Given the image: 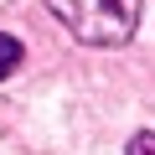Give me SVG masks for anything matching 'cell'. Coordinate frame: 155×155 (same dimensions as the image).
<instances>
[{
    "label": "cell",
    "mask_w": 155,
    "mask_h": 155,
    "mask_svg": "<svg viewBox=\"0 0 155 155\" xmlns=\"http://www.w3.org/2000/svg\"><path fill=\"white\" fill-rule=\"evenodd\" d=\"M16 67H21V41L0 31V78H11Z\"/></svg>",
    "instance_id": "2"
},
{
    "label": "cell",
    "mask_w": 155,
    "mask_h": 155,
    "mask_svg": "<svg viewBox=\"0 0 155 155\" xmlns=\"http://www.w3.org/2000/svg\"><path fill=\"white\" fill-rule=\"evenodd\" d=\"M47 5L88 47H119L140 26V0H47Z\"/></svg>",
    "instance_id": "1"
},
{
    "label": "cell",
    "mask_w": 155,
    "mask_h": 155,
    "mask_svg": "<svg viewBox=\"0 0 155 155\" xmlns=\"http://www.w3.org/2000/svg\"><path fill=\"white\" fill-rule=\"evenodd\" d=\"M124 155H155V134H134Z\"/></svg>",
    "instance_id": "3"
}]
</instances>
